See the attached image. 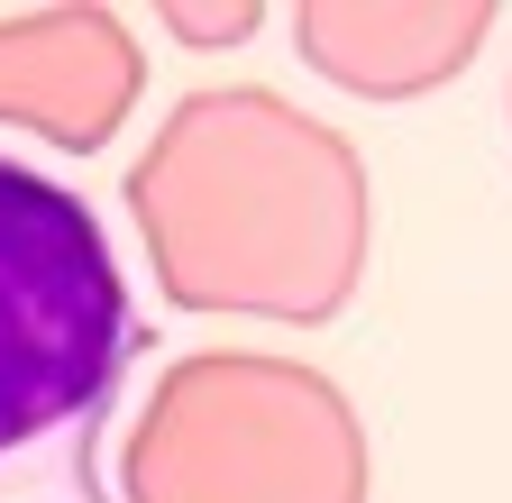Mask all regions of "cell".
<instances>
[{
	"instance_id": "1",
	"label": "cell",
	"mask_w": 512,
	"mask_h": 503,
	"mask_svg": "<svg viewBox=\"0 0 512 503\" xmlns=\"http://www.w3.org/2000/svg\"><path fill=\"white\" fill-rule=\"evenodd\" d=\"M138 366L110 220L64 174L0 156V503H101L92 449Z\"/></svg>"
}]
</instances>
